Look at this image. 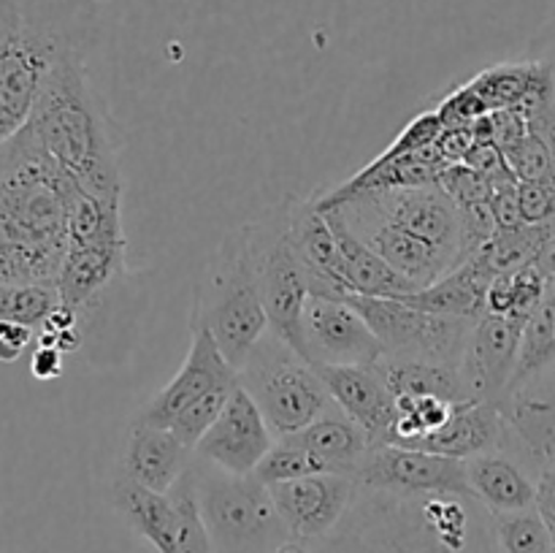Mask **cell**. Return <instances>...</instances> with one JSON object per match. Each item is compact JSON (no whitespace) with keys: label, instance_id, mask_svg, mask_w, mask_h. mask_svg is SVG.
Returning <instances> with one entry per match:
<instances>
[{"label":"cell","instance_id":"6da1fadb","mask_svg":"<svg viewBox=\"0 0 555 553\" xmlns=\"http://www.w3.org/2000/svg\"><path fill=\"white\" fill-rule=\"evenodd\" d=\"M79 188L27 139L0 144V285H54Z\"/></svg>","mask_w":555,"mask_h":553},{"label":"cell","instance_id":"7a4b0ae2","mask_svg":"<svg viewBox=\"0 0 555 553\" xmlns=\"http://www.w3.org/2000/svg\"><path fill=\"white\" fill-rule=\"evenodd\" d=\"M90 54H68L47 76L22 130L81 190L122 198L119 130L92 85Z\"/></svg>","mask_w":555,"mask_h":553},{"label":"cell","instance_id":"3957f363","mask_svg":"<svg viewBox=\"0 0 555 553\" xmlns=\"http://www.w3.org/2000/svg\"><path fill=\"white\" fill-rule=\"evenodd\" d=\"M98 38L101 0H0V144L25 128L54 65Z\"/></svg>","mask_w":555,"mask_h":553},{"label":"cell","instance_id":"277c9868","mask_svg":"<svg viewBox=\"0 0 555 553\" xmlns=\"http://www.w3.org/2000/svg\"><path fill=\"white\" fill-rule=\"evenodd\" d=\"M190 325L209 331L236 372L271 331L249 222L231 228L217 244L195 287Z\"/></svg>","mask_w":555,"mask_h":553},{"label":"cell","instance_id":"5b68a950","mask_svg":"<svg viewBox=\"0 0 555 553\" xmlns=\"http://www.w3.org/2000/svg\"><path fill=\"white\" fill-rule=\"evenodd\" d=\"M204 524L217 553H269L291 540L271 488L255 475H231L195 459L190 464Z\"/></svg>","mask_w":555,"mask_h":553},{"label":"cell","instance_id":"8992f818","mask_svg":"<svg viewBox=\"0 0 555 553\" xmlns=\"http://www.w3.org/2000/svg\"><path fill=\"white\" fill-rule=\"evenodd\" d=\"M238 383L249 390L271 434L280 439L301 432L336 407L318 366L271 331L238 366Z\"/></svg>","mask_w":555,"mask_h":553},{"label":"cell","instance_id":"52a82bcc","mask_svg":"<svg viewBox=\"0 0 555 553\" xmlns=\"http://www.w3.org/2000/svg\"><path fill=\"white\" fill-rule=\"evenodd\" d=\"M347 301L372 325L374 336L383 342L385 356L412 358V361L461 366L466 345L477 320L434 314L410 307L399 298L347 296Z\"/></svg>","mask_w":555,"mask_h":553},{"label":"cell","instance_id":"ba28073f","mask_svg":"<svg viewBox=\"0 0 555 553\" xmlns=\"http://www.w3.org/2000/svg\"><path fill=\"white\" fill-rule=\"evenodd\" d=\"M249 226L271 334L285 339L304 356L301 318L312 293L287 236V201L266 209L258 220H249Z\"/></svg>","mask_w":555,"mask_h":553},{"label":"cell","instance_id":"9c48e42d","mask_svg":"<svg viewBox=\"0 0 555 553\" xmlns=\"http://www.w3.org/2000/svg\"><path fill=\"white\" fill-rule=\"evenodd\" d=\"M358 488L383 493L390 499L461 497L475 499L466 477V461L428 453L401 445H374L356 470Z\"/></svg>","mask_w":555,"mask_h":553},{"label":"cell","instance_id":"30bf717a","mask_svg":"<svg viewBox=\"0 0 555 553\" xmlns=\"http://www.w3.org/2000/svg\"><path fill=\"white\" fill-rule=\"evenodd\" d=\"M301 336L304 356L314 366H372L385 356L383 342L347 298L309 296Z\"/></svg>","mask_w":555,"mask_h":553},{"label":"cell","instance_id":"8fae6325","mask_svg":"<svg viewBox=\"0 0 555 553\" xmlns=\"http://www.w3.org/2000/svg\"><path fill=\"white\" fill-rule=\"evenodd\" d=\"M507 423V453L531 475L555 461V369L513 385L496 401Z\"/></svg>","mask_w":555,"mask_h":553},{"label":"cell","instance_id":"7c38bea8","mask_svg":"<svg viewBox=\"0 0 555 553\" xmlns=\"http://www.w3.org/2000/svg\"><path fill=\"white\" fill-rule=\"evenodd\" d=\"M274 445L269 423L242 383L222 407L220 417L195 445V459L215 464L231 475H253Z\"/></svg>","mask_w":555,"mask_h":553},{"label":"cell","instance_id":"4fadbf2b","mask_svg":"<svg viewBox=\"0 0 555 553\" xmlns=\"http://www.w3.org/2000/svg\"><path fill=\"white\" fill-rule=\"evenodd\" d=\"M271 497L296 540H325L356 504L358 483L350 475H312L274 483Z\"/></svg>","mask_w":555,"mask_h":553},{"label":"cell","instance_id":"5bb4252c","mask_svg":"<svg viewBox=\"0 0 555 553\" xmlns=\"http://www.w3.org/2000/svg\"><path fill=\"white\" fill-rule=\"evenodd\" d=\"M238 372L233 363L222 356L215 336L201 325H190V350L182 361L179 372L173 374L171 383L163 385L135 415L133 423H146V426H171L173 417L201 399L209 390L222 388V385H236Z\"/></svg>","mask_w":555,"mask_h":553},{"label":"cell","instance_id":"9a60e30c","mask_svg":"<svg viewBox=\"0 0 555 553\" xmlns=\"http://www.w3.org/2000/svg\"><path fill=\"white\" fill-rule=\"evenodd\" d=\"M529 318L486 312L475 323V331L466 345L461 374L466 380L472 399L499 401L513 383L518 366L520 336Z\"/></svg>","mask_w":555,"mask_h":553},{"label":"cell","instance_id":"2e32d148","mask_svg":"<svg viewBox=\"0 0 555 553\" xmlns=\"http://www.w3.org/2000/svg\"><path fill=\"white\" fill-rule=\"evenodd\" d=\"M287 236L291 247L307 274L309 293L325 298H347L345 266H341L339 242L331 228V220L320 209L314 198H296L287 195Z\"/></svg>","mask_w":555,"mask_h":553},{"label":"cell","instance_id":"e0dca14e","mask_svg":"<svg viewBox=\"0 0 555 553\" xmlns=\"http://www.w3.org/2000/svg\"><path fill=\"white\" fill-rule=\"evenodd\" d=\"M128 263V239H98V242H68L60 266V304L76 309L85 318L87 309L117 280Z\"/></svg>","mask_w":555,"mask_h":553},{"label":"cell","instance_id":"ac0fdd59","mask_svg":"<svg viewBox=\"0 0 555 553\" xmlns=\"http://www.w3.org/2000/svg\"><path fill=\"white\" fill-rule=\"evenodd\" d=\"M334 404L363 426L374 445L388 439L396 421V399L374 366H318Z\"/></svg>","mask_w":555,"mask_h":553},{"label":"cell","instance_id":"d6986e66","mask_svg":"<svg viewBox=\"0 0 555 553\" xmlns=\"http://www.w3.org/2000/svg\"><path fill=\"white\" fill-rule=\"evenodd\" d=\"M193 455L195 450L184 445L171 428L133 423L119 461V475L150 491L168 493L188 472Z\"/></svg>","mask_w":555,"mask_h":553},{"label":"cell","instance_id":"ffe728a7","mask_svg":"<svg viewBox=\"0 0 555 553\" xmlns=\"http://www.w3.org/2000/svg\"><path fill=\"white\" fill-rule=\"evenodd\" d=\"M410 448L466 461L472 455L507 448V423H504L496 401H461L444 426L426 434Z\"/></svg>","mask_w":555,"mask_h":553},{"label":"cell","instance_id":"44dd1931","mask_svg":"<svg viewBox=\"0 0 555 553\" xmlns=\"http://www.w3.org/2000/svg\"><path fill=\"white\" fill-rule=\"evenodd\" d=\"M493 280H496V271L488 266L480 253H475L464 263L439 276L434 285L399 296V301L423 309V312L480 320L486 314V296Z\"/></svg>","mask_w":555,"mask_h":553},{"label":"cell","instance_id":"7402d4cb","mask_svg":"<svg viewBox=\"0 0 555 553\" xmlns=\"http://www.w3.org/2000/svg\"><path fill=\"white\" fill-rule=\"evenodd\" d=\"M466 477L475 502L486 504L491 515L534 507V475L507 450H491L466 459Z\"/></svg>","mask_w":555,"mask_h":553},{"label":"cell","instance_id":"603a6c76","mask_svg":"<svg viewBox=\"0 0 555 553\" xmlns=\"http://www.w3.org/2000/svg\"><path fill=\"white\" fill-rule=\"evenodd\" d=\"M320 206V204H318ZM323 209V206H320ZM325 217L331 220V228L336 233L341 253V266H345L347 285H350V296H377V298H399L406 293L417 291L410 280L399 274L393 266L385 258H379L341 217L339 209H323Z\"/></svg>","mask_w":555,"mask_h":553},{"label":"cell","instance_id":"cb8c5ba5","mask_svg":"<svg viewBox=\"0 0 555 553\" xmlns=\"http://www.w3.org/2000/svg\"><path fill=\"white\" fill-rule=\"evenodd\" d=\"M282 439H291L298 448L320 455V459L328 461L336 472L350 477L356 475L361 461L366 459L369 450L374 448V439L369 437L366 428L358 426V423L352 421V417H347L339 407H334L331 412L320 415L318 421L304 426L301 432Z\"/></svg>","mask_w":555,"mask_h":553},{"label":"cell","instance_id":"d4e9b609","mask_svg":"<svg viewBox=\"0 0 555 553\" xmlns=\"http://www.w3.org/2000/svg\"><path fill=\"white\" fill-rule=\"evenodd\" d=\"M112 502L125 515V520L157 548V553H179V518L168 493L150 491L119 475L112 488Z\"/></svg>","mask_w":555,"mask_h":553},{"label":"cell","instance_id":"484cf974","mask_svg":"<svg viewBox=\"0 0 555 553\" xmlns=\"http://www.w3.org/2000/svg\"><path fill=\"white\" fill-rule=\"evenodd\" d=\"M393 399H406V396H439L453 404L469 401L472 394L466 388V380L461 366H444V363L412 361V358H390L383 356L372 363Z\"/></svg>","mask_w":555,"mask_h":553},{"label":"cell","instance_id":"4316f807","mask_svg":"<svg viewBox=\"0 0 555 553\" xmlns=\"http://www.w3.org/2000/svg\"><path fill=\"white\" fill-rule=\"evenodd\" d=\"M555 369V287L551 285L545 301L531 312L526 320L524 336H520L518 350V366H515L513 385L526 383V380L537 377V374ZM507 388V390H509Z\"/></svg>","mask_w":555,"mask_h":553},{"label":"cell","instance_id":"83f0119b","mask_svg":"<svg viewBox=\"0 0 555 553\" xmlns=\"http://www.w3.org/2000/svg\"><path fill=\"white\" fill-rule=\"evenodd\" d=\"M547 291H551V282L542 276L534 263L520 266L515 271H502L488 287L486 312L531 318V312L545 301Z\"/></svg>","mask_w":555,"mask_h":553},{"label":"cell","instance_id":"f1b7e54d","mask_svg":"<svg viewBox=\"0 0 555 553\" xmlns=\"http://www.w3.org/2000/svg\"><path fill=\"white\" fill-rule=\"evenodd\" d=\"M537 74V60L526 63H504L486 68L469 81L472 90L482 98L488 112H504V108H518L529 92L531 79Z\"/></svg>","mask_w":555,"mask_h":553},{"label":"cell","instance_id":"f546056e","mask_svg":"<svg viewBox=\"0 0 555 553\" xmlns=\"http://www.w3.org/2000/svg\"><path fill=\"white\" fill-rule=\"evenodd\" d=\"M331 472L336 470L325 459L298 448L291 439H280L276 445H271V450L263 455V461H260L253 475L260 483H266V486H274V483L298 480V477L312 475H331ZM336 475H341V472H336Z\"/></svg>","mask_w":555,"mask_h":553},{"label":"cell","instance_id":"4dcf8cb0","mask_svg":"<svg viewBox=\"0 0 555 553\" xmlns=\"http://www.w3.org/2000/svg\"><path fill=\"white\" fill-rule=\"evenodd\" d=\"M493 542L499 553H555L534 507L493 515Z\"/></svg>","mask_w":555,"mask_h":553},{"label":"cell","instance_id":"1f68e13d","mask_svg":"<svg viewBox=\"0 0 555 553\" xmlns=\"http://www.w3.org/2000/svg\"><path fill=\"white\" fill-rule=\"evenodd\" d=\"M193 464V461H190ZM173 507H177V540H179V553H217L215 542H211L209 529L204 524V515L198 507V493H195V477L193 470L188 466L182 477L177 480V486L168 491Z\"/></svg>","mask_w":555,"mask_h":553},{"label":"cell","instance_id":"d6a6232c","mask_svg":"<svg viewBox=\"0 0 555 553\" xmlns=\"http://www.w3.org/2000/svg\"><path fill=\"white\" fill-rule=\"evenodd\" d=\"M57 304L54 285H0V323L14 320L41 331Z\"/></svg>","mask_w":555,"mask_h":553},{"label":"cell","instance_id":"836d02e7","mask_svg":"<svg viewBox=\"0 0 555 553\" xmlns=\"http://www.w3.org/2000/svg\"><path fill=\"white\" fill-rule=\"evenodd\" d=\"M236 385H222V388H215L209 390V394L201 396V399H195L193 404H188L177 417H173V423L168 428H171L184 445H190V448L195 450L201 437H204L211 428V423L220 417L222 407L228 404V399H231V394L236 390Z\"/></svg>","mask_w":555,"mask_h":553},{"label":"cell","instance_id":"e575fe53","mask_svg":"<svg viewBox=\"0 0 555 553\" xmlns=\"http://www.w3.org/2000/svg\"><path fill=\"white\" fill-rule=\"evenodd\" d=\"M507 157L509 171L518 177V182L526 179H545L553 177V152L547 146V141L540 133L529 130L524 139H518L515 144H509L507 150H502Z\"/></svg>","mask_w":555,"mask_h":553},{"label":"cell","instance_id":"d590c367","mask_svg":"<svg viewBox=\"0 0 555 553\" xmlns=\"http://www.w3.org/2000/svg\"><path fill=\"white\" fill-rule=\"evenodd\" d=\"M520 217L529 226L555 220V173L545 179H526L518 182Z\"/></svg>","mask_w":555,"mask_h":553},{"label":"cell","instance_id":"8d00e7d4","mask_svg":"<svg viewBox=\"0 0 555 553\" xmlns=\"http://www.w3.org/2000/svg\"><path fill=\"white\" fill-rule=\"evenodd\" d=\"M534 483H537L534 510L542 518V524H545L547 535H551L553 540V551H555V461L553 464H547L545 470L537 472Z\"/></svg>","mask_w":555,"mask_h":553},{"label":"cell","instance_id":"74e56055","mask_svg":"<svg viewBox=\"0 0 555 553\" xmlns=\"http://www.w3.org/2000/svg\"><path fill=\"white\" fill-rule=\"evenodd\" d=\"M38 339V331L33 325L14 323V320H3L0 323V361L14 363L20 361L22 352Z\"/></svg>","mask_w":555,"mask_h":553},{"label":"cell","instance_id":"f35d334b","mask_svg":"<svg viewBox=\"0 0 555 553\" xmlns=\"http://www.w3.org/2000/svg\"><path fill=\"white\" fill-rule=\"evenodd\" d=\"M63 350L54 345H41L36 342V350L30 356V374L36 380H54L63 374Z\"/></svg>","mask_w":555,"mask_h":553},{"label":"cell","instance_id":"ab89813d","mask_svg":"<svg viewBox=\"0 0 555 553\" xmlns=\"http://www.w3.org/2000/svg\"><path fill=\"white\" fill-rule=\"evenodd\" d=\"M531 263L542 271V276H545L551 285H555V233L542 244L540 253H537V258L531 260Z\"/></svg>","mask_w":555,"mask_h":553},{"label":"cell","instance_id":"60d3db41","mask_svg":"<svg viewBox=\"0 0 555 553\" xmlns=\"http://www.w3.org/2000/svg\"><path fill=\"white\" fill-rule=\"evenodd\" d=\"M529 130H534V133H540L542 139L547 141V146H551L553 152V171H555V108L553 112H545L540 114V117L529 119Z\"/></svg>","mask_w":555,"mask_h":553},{"label":"cell","instance_id":"b9f144b4","mask_svg":"<svg viewBox=\"0 0 555 553\" xmlns=\"http://www.w3.org/2000/svg\"><path fill=\"white\" fill-rule=\"evenodd\" d=\"M534 60H545L553 70V85H555V22L547 25V30L540 36V52Z\"/></svg>","mask_w":555,"mask_h":553},{"label":"cell","instance_id":"7bdbcfd3","mask_svg":"<svg viewBox=\"0 0 555 553\" xmlns=\"http://www.w3.org/2000/svg\"><path fill=\"white\" fill-rule=\"evenodd\" d=\"M269 553H312V548L307 545V540H296V537H291V540L280 542V545Z\"/></svg>","mask_w":555,"mask_h":553},{"label":"cell","instance_id":"ee69618b","mask_svg":"<svg viewBox=\"0 0 555 553\" xmlns=\"http://www.w3.org/2000/svg\"><path fill=\"white\" fill-rule=\"evenodd\" d=\"M553 287H555V285H553Z\"/></svg>","mask_w":555,"mask_h":553}]
</instances>
